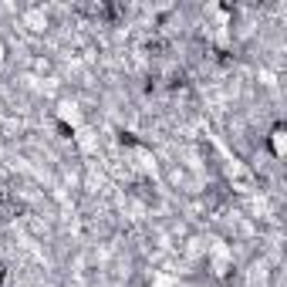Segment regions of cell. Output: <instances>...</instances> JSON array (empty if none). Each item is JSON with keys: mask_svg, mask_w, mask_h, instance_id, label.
I'll return each mask as SVG.
<instances>
[{"mask_svg": "<svg viewBox=\"0 0 287 287\" xmlns=\"http://www.w3.org/2000/svg\"><path fill=\"white\" fill-rule=\"evenodd\" d=\"M118 142H122V146H142V139L135 132H118Z\"/></svg>", "mask_w": 287, "mask_h": 287, "instance_id": "6da1fadb", "label": "cell"}]
</instances>
